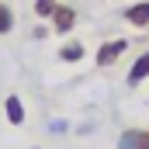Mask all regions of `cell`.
Wrapping results in <instances>:
<instances>
[{
    "mask_svg": "<svg viewBox=\"0 0 149 149\" xmlns=\"http://www.w3.org/2000/svg\"><path fill=\"white\" fill-rule=\"evenodd\" d=\"M125 52H128V38H108V42L94 52V63H97V70H111Z\"/></svg>",
    "mask_w": 149,
    "mask_h": 149,
    "instance_id": "cell-1",
    "label": "cell"
},
{
    "mask_svg": "<svg viewBox=\"0 0 149 149\" xmlns=\"http://www.w3.org/2000/svg\"><path fill=\"white\" fill-rule=\"evenodd\" d=\"M49 21H52V24H49L52 35H63V38H66L76 28V7H73V3H56V10H52Z\"/></svg>",
    "mask_w": 149,
    "mask_h": 149,
    "instance_id": "cell-2",
    "label": "cell"
},
{
    "mask_svg": "<svg viewBox=\"0 0 149 149\" xmlns=\"http://www.w3.org/2000/svg\"><path fill=\"white\" fill-rule=\"evenodd\" d=\"M121 17L132 24V28H149V0H135L121 10Z\"/></svg>",
    "mask_w": 149,
    "mask_h": 149,
    "instance_id": "cell-3",
    "label": "cell"
},
{
    "mask_svg": "<svg viewBox=\"0 0 149 149\" xmlns=\"http://www.w3.org/2000/svg\"><path fill=\"white\" fill-rule=\"evenodd\" d=\"M118 149H149V128H125L118 135Z\"/></svg>",
    "mask_w": 149,
    "mask_h": 149,
    "instance_id": "cell-4",
    "label": "cell"
},
{
    "mask_svg": "<svg viewBox=\"0 0 149 149\" xmlns=\"http://www.w3.org/2000/svg\"><path fill=\"white\" fill-rule=\"evenodd\" d=\"M142 80H149V49L135 59V63H132V70H128V76H125V83H128V87H139Z\"/></svg>",
    "mask_w": 149,
    "mask_h": 149,
    "instance_id": "cell-5",
    "label": "cell"
},
{
    "mask_svg": "<svg viewBox=\"0 0 149 149\" xmlns=\"http://www.w3.org/2000/svg\"><path fill=\"white\" fill-rule=\"evenodd\" d=\"M3 114H7L10 125H24V104H21L17 94H7V101H3Z\"/></svg>",
    "mask_w": 149,
    "mask_h": 149,
    "instance_id": "cell-6",
    "label": "cell"
},
{
    "mask_svg": "<svg viewBox=\"0 0 149 149\" xmlns=\"http://www.w3.org/2000/svg\"><path fill=\"white\" fill-rule=\"evenodd\" d=\"M87 56V49H83V42H66L63 49H59V59L63 63H80Z\"/></svg>",
    "mask_w": 149,
    "mask_h": 149,
    "instance_id": "cell-7",
    "label": "cell"
},
{
    "mask_svg": "<svg viewBox=\"0 0 149 149\" xmlns=\"http://www.w3.org/2000/svg\"><path fill=\"white\" fill-rule=\"evenodd\" d=\"M14 24H17L14 7H10L7 0H0V35H10V31H14Z\"/></svg>",
    "mask_w": 149,
    "mask_h": 149,
    "instance_id": "cell-8",
    "label": "cell"
},
{
    "mask_svg": "<svg viewBox=\"0 0 149 149\" xmlns=\"http://www.w3.org/2000/svg\"><path fill=\"white\" fill-rule=\"evenodd\" d=\"M56 3H59V0H35V17L38 21H49L52 10H56Z\"/></svg>",
    "mask_w": 149,
    "mask_h": 149,
    "instance_id": "cell-9",
    "label": "cell"
},
{
    "mask_svg": "<svg viewBox=\"0 0 149 149\" xmlns=\"http://www.w3.org/2000/svg\"><path fill=\"white\" fill-rule=\"evenodd\" d=\"M49 31H52V28H45V24H38L35 31H31V38H45V35H49Z\"/></svg>",
    "mask_w": 149,
    "mask_h": 149,
    "instance_id": "cell-10",
    "label": "cell"
}]
</instances>
